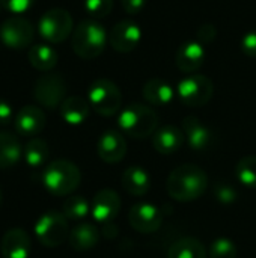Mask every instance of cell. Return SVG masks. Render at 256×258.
<instances>
[{"instance_id": "obj_38", "label": "cell", "mask_w": 256, "mask_h": 258, "mask_svg": "<svg viewBox=\"0 0 256 258\" xmlns=\"http://www.w3.org/2000/svg\"><path fill=\"white\" fill-rule=\"evenodd\" d=\"M0 204H2V190H0Z\"/></svg>"}, {"instance_id": "obj_10", "label": "cell", "mask_w": 256, "mask_h": 258, "mask_svg": "<svg viewBox=\"0 0 256 258\" xmlns=\"http://www.w3.org/2000/svg\"><path fill=\"white\" fill-rule=\"evenodd\" d=\"M35 36L33 26L23 17H11L0 26V38L3 44L12 50H21L32 44Z\"/></svg>"}, {"instance_id": "obj_18", "label": "cell", "mask_w": 256, "mask_h": 258, "mask_svg": "<svg viewBox=\"0 0 256 258\" xmlns=\"http://www.w3.org/2000/svg\"><path fill=\"white\" fill-rule=\"evenodd\" d=\"M184 139V132L177 125H163L152 135V147L157 153L169 156L183 147Z\"/></svg>"}, {"instance_id": "obj_19", "label": "cell", "mask_w": 256, "mask_h": 258, "mask_svg": "<svg viewBox=\"0 0 256 258\" xmlns=\"http://www.w3.org/2000/svg\"><path fill=\"white\" fill-rule=\"evenodd\" d=\"M183 132L190 148L195 151H204L211 144L213 135L210 128L193 115H189L183 119Z\"/></svg>"}, {"instance_id": "obj_26", "label": "cell", "mask_w": 256, "mask_h": 258, "mask_svg": "<svg viewBox=\"0 0 256 258\" xmlns=\"http://www.w3.org/2000/svg\"><path fill=\"white\" fill-rule=\"evenodd\" d=\"M167 258H207V251L198 239L183 237L170 246Z\"/></svg>"}, {"instance_id": "obj_8", "label": "cell", "mask_w": 256, "mask_h": 258, "mask_svg": "<svg viewBox=\"0 0 256 258\" xmlns=\"http://www.w3.org/2000/svg\"><path fill=\"white\" fill-rule=\"evenodd\" d=\"M72 27V17L63 8H51L45 11L38 23L39 35L51 44L65 41L71 35Z\"/></svg>"}, {"instance_id": "obj_36", "label": "cell", "mask_w": 256, "mask_h": 258, "mask_svg": "<svg viewBox=\"0 0 256 258\" xmlns=\"http://www.w3.org/2000/svg\"><path fill=\"white\" fill-rule=\"evenodd\" d=\"M121 5L127 14L134 15L143 11V8L146 6V0H121Z\"/></svg>"}, {"instance_id": "obj_17", "label": "cell", "mask_w": 256, "mask_h": 258, "mask_svg": "<svg viewBox=\"0 0 256 258\" xmlns=\"http://www.w3.org/2000/svg\"><path fill=\"white\" fill-rule=\"evenodd\" d=\"M0 251L5 258H29L32 252L29 234L21 228L6 231L0 243Z\"/></svg>"}, {"instance_id": "obj_11", "label": "cell", "mask_w": 256, "mask_h": 258, "mask_svg": "<svg viewBox=\"0 0 256 258\" xmlns=\"http://www.w3.org/2000/svg\"><path fill=\"white\" fill-rule=\"evenodd\" d=\"M142 41V29L137 23L131 20H122L113 24L110 35H109V44L110 47L118 53H130L137 48V45Z\"/></svg>"}, {"instance_id": "obj_22", "label": "cell", "mask_w": 256, "mask_h": 258, "mask_svg": "<svg viewBox=\"0 0 256 258\" xmlns=\"http://www.w3.org/2000/svg\"><path fill=\"white\" fill-rule=\"evenodd\" d=\"M143 98L152 106H167L172 103L175 97V91L172 85L163 79H149L142 88Z\"/></svg>"}, {"instance_id": "obj_6", "label": "cell", "mask_w": 256, "mask_h": 258, "mask_svg": "<svg viewBox=\"0 0 256 258\" xmlns=\"http://www.w3.org/2000/svg\"><path fill=\"white\" fill-rule=\"evenodd\" d=\"M68 219L63 213L51 210L44 213L35 224V236L41 245L47 248H57L69 237Z\"/></svg>"}, {"instance_id": "obj_7", "label": "cell", "mask_w": 256, "mask_h": 258, "mask_svg": "<svg viewBox=\"0 0 256 258\" xmlns=\"http://www.w3.org/2000/svg\"><path fill=\"white\" fill-rule=\"evenodd\" d=\"M177 94L187 107H202L213 98L214 85L213 80L204 74H189L180 80Z\"/></svg>"}, {"instance_id": "obj_4", "label": "cell", "mask_w": 256, "mask_h": 258, "mask_svg": "<svg viewBox=\"0 0 256 258\" xmlns=\"http://www.w3.org/2000/svg\"><path fill=\"white\" fill-rule=\"evenodd\" d=\"M81 181L80 169L69 160L59 159L50 162L42 174V184L44 187L56 197H66L71 195Z\"/></svg>"}, {"instance_id": "obj_35", "label": "cell", "mask_w": 256, "mask_h": 258, "mask_svg": "<svg viewBox=\"0 0 256 258\" xmlns=\"http://www.w3.org/2000/svg\"><path fill=\"white\" fill-rule=\"evenodd\" d=\"M216 38V27L210 23L202 24L198 29V35H196V41H199L201 44H208Z\"/></svg>"}, {"instance_id": "obj_29", "label": "cell", "mask_w": 256, "mask_h": 258, "mask_svg": "<svg viewBox=\"0 0 256 258\" xmlns=\"http://www.w3.org/2000/svg\"><path fill=\"white\" fill-rule=\"evenodd\" d=\"M235 175L243 186L256 189V156L243 157L235 166Z\"/></svg>"}, {"instance_id": "obj_2", "label": "cell", "mask_w": 256, "mask_h": 258, "mask_svg": "<svg viewBox=\"0 0 256 258\" xmlns=\"http://www.w3.org/2000/svg\"><path fill=\"white\" fill-rule=\"evenodd\" d=\"M109 42V35L106 29L94 18L80 21L71 38V45L74 53L86 60L98 57Z\"/></svg>"}, {"instance_id": "obj_39", "label": "cell", "mask_w": 256, "mask_h": 258, "mask_svg": "<svg viewBox=\"0 0 256 258\" xmlns=\"http://www.w3.org/2000/svg\"><path fill=\"white\" fill-rule=\"evenodd\" d=\"M2 9H3V6H2V2H0V11H2Z\"/></svg>"}, {"instance_id": "obj_5", "label": "cell", "mask_w": 256, "mask_h": 258, "mask_svg": "<svg viewBox=\"0 0 256 258\" xmlns=\"http://www.w3.org/2000/svg\"><path fill=\"white\" fill-rule=\"evenodd\" d=\"M91 107L101 116H113L122 104V94L116 83L109 79H97L88 91Z\"/></svg>"}, {"instance_id": "obj_20", "label": "cell", "mask_w": 256, "mask_h": 258, "mask_svg": "<svg viewBox=\"0 0 256 258\" xmlns=\"http://www.w3.org/2000/svg\"><path fill=\"white\" fill-rule=\"evenodd\" d=\"M69 245L74 251L86 252L94 249L100 242V231L91 222H78L69 233Z\"/></svg>"}, {"instance_id": "obj_30", "label": "cell", "mask_w": 256, "mask_h": 258, "mask_svg": "<svg viewBox=\"0 0 256 258\" xmlns=\"http://www.w3.org/2000/svg\"><path fill=\"white\" fill-rule=\"evenodd\" d=\"M210 258H237V246L231 239L219 237L216 239L208 249Z\"/></svg>"}, {"instance_id": "obj_14", "label": "cell", "mask_w": 256, "mask_h": 258, "mask_svg": "<svg viewBox=\"0 0 256 258\" xmlns=\"http://www.w3.org/2000/svg\"><path fill=\"white\" fill-rule=\"evenodd\" d=\"M97 153L106 163H119L127 154V142L119 132L107 130L97 142Z\"/></svg>"}, {"instance_id": "obj_27", "label": "cell", "mask_w": 256, "mask_h": 258, "mask_svg": "<svg viewBox=\"0 0 256 258\" xmlns=\"http://www.w3.org/2000/svg\"><path fill=\"white\" fill-rule=\"evenodd\" d=\"M23 154H24V159H26L29 166L38 168V166H42L48 160L50 148H48V144L44 139L32 138L26 144V147L23 150Z\"/></svg>"}, {"instance_id": "obj_15", "label": "cell", "mask_w": 256, "mask_h": 258, "mask_svg": "<svg viewBox=\"0 0 256 258\" xmlns=\"http://www.w3.org/2000/svg\"><path fill=\"white\" fill-rule=\"evenodd\" d=\"M207 59V51L204 48V44L199 41H187L181 44V47L177 51L175 63L180 71L186 74H195Z\"/></svg>"}, {"instance_id": "obj_3", "label": "cell", "mask_w": 256, "mask_h": 258, "mask_svg": "<svg viewBox=\"0 0 256 258\" xmlns=\"http://www.w3.org/2000/svg\"><path fill=\"white\" fill-rule=\"evenodd\" d=\"M118 124L127 136L134 139H145L157 132L158 116L149 106L133 103L122 109L118 116Z\"/></svg>"}, {"instance_id": "obj_28", "label": "cell", "mask_w": 256, "mask_h": 258, "mask_svg": "<svg viewBox=\"0 0 256 258\" xmlns=\"http://www.w3.org/2000/svg\"><path fill=\"white\" fill-rule=\"evenodd\" d=\"M62 213L68 221H75V222H83V219L91 213V204L84 197L74 195L68 197L63 201L62 206Z\"/></svg>"}, {"instance_id": "obj_24", "label": "cell", "mask_w": 256, "mask_h": 258, "mask_svg": "<svg viewBox=\"0 0 256 258\" xmlns=\"http://www.w3.org/2000/svg\"><path fill=\"white\" fill-rule=\"evenodd\" d=\"M23 147L18 138L8 132H0V169L12 168L18 163Z\"/></svg>"}, {"instance_id": "obj_33", "label": "cell", "mask_w": 256, "mask_h": 258, "mask_svg": "<svg viewBox=\"0 0 256 258\" xmlns=\"http://www.w3.org/2000/svg\"><path fill=\"white\" fill-rule=\"evenodd\" d=\"M2 2V6L3 9L18 15V14H24L26 11H29L35 0H0Z\"/></svg>"}, {"instance_id": "obj_31", "label": "cell", "mask_w": 256, "mask_h": 258, "mask_svg": "<svg viewBox=\"0 0 256 258\" xmlns=\"http://www.w3.org/2000/svg\"><path fill=\"white\" fill-rule=\"evenodd\" d=\"M113 9V0H84V11L94 18H104Z\"/></svg>"}, {"instance_id": "obj_23", "label": "cell", "mask_w": 256, "mask_h": 258, "mask_svg": "<svg viewBox=\"0 0 256 258\" xmlns=\"http://www.w3.org/2000/svg\"><path fill=\"white\" fill-rule=\"evenodd\" d=\"M91 104L86 98L80 95L66 97L65 101L60 104V116L69 125H80L89 116Z\"/></svg>"}, {"instance_id": "obj_1", "label": "cell", "mask_w": 256, "mask_h": 258, "mask_svg": "<svg viewBox=\"0 0 256 258\" xmlns=\"http://www.w3.org/2000/svg\"><path fill=\"white\" fill-rule=\"evenodd\" d=\"M208 187L207 172L193 163H184L175 168L166 181V189L170 198L180 203L199 200Z\"/></svg>"}, {"instance_id": "obj_25", "label": "cell", "mask_w": 256, "mask_h": 258, "mask_svg": "<svg viewBox=\"0 0 256 258\" xmlns=\"http://www.w3.org/2000/svg\"><path fill=\"white\" fill-rule=\"evenodd\" d=\"M29 62L38 71H50L57 63V53L47 44H36L29 48Z\"/></svg>"}, {"instance_id": "obj_12", "label": "cell", "mask_w": 256, "mask_h": 258, "mask_svg": "<svg viewBox=\"0 0 256 258\" xmlns=\"http://www.w3.org/2000/svg\"><path fill=\"white\" fill-rule=\"evenodd\" d=\"M161 212L151 203H137L128 212V222L131 228L140 234L155 233L161 227Z\"/></svg>"}, {"instance_id": "obj_32", "label": "cell", "mask_w": 256, "mask_h": 258, "mask_svg": "<svg viewBox=\"0 0 256 258\" xmlns=\"http://www.w3.org/2000/svg\"><path fill=\"white\" fill-rule=\"evenodd\" d=\"M214 197L222 204H232L237 200V192H235V189L232 186L225 184V183H220L214 189Z\"/></svg>"}, {"instance_id": "obj_21", "label": "cell", "mask_w": 256, "mask_h": 258, "mask_svg": "<svg viewBox=\"0 0 256 258\" xmlns=\"http://www.w3.org/2000/svg\"><path fill=\"white\" fill-rule=\"evenodd\" d=\"M124 190L133 197H143L149 192L151 178L146 169L140 166H128L121 178Z\"/></svg>"}, {"instance_id": "obj_16", "label": "cell", "mask_w": 256, "mask_h": 258, "mask_svg": "<svg viewBox=\"0 0 256 258\" xmlns=\"http://www.w3.org/2000/svg\"><path fill=\"white\" fill-rule=\"evenodd\" d=\"M45 127V115L41 107L27 104L15 115V130L21 136H36Z\"/></svg>"}, {"instance_id": "obj_9", "label": "cell", "mask_w": 256, "mask_h": 258, "mask_svg": "<svg viewBox=\"0 0 256 258\" xmlns=\"http://www.w3.org/2000/svg\"><path fill=\"white\" fill-rule=\"evenodd\" d=\"M35 100L45 109H56L66 98V82L57 73H45L41 76L33 86Z\"/></svg>"}, {"instance_id": "obj_37", "label": "cell", "mask_w": 256, "mask_h": 258, "mask_svg": "<svg viewBox=\"0 0 256 258\" xmlns=\"http://www.w3.org/2000/svg\"><path fill=\"white\" fill-rule=\"evenodd\" d=\"M12 119V107L11 104L0 98V125H8Z\"/></svg>"}, {"instance_id": "obj_34", "label": "cell", "mask_w": 256, "mask_h": 258, "mask_svg": "<svg viewBox=\"0 0 256 258\" xmlns=\"http://www.w3.org/2000/svg\"><path fill=\"white\" fill-rule=\"evenodd\" d=\"M241 51L249 56V57H256V30L247 32L243 38H241Z\"/></svg>"}, {"instance_id": "obj_13", "label": "cell", "mask_w": 256, "mask_h": 258, "mask_svg": "<svg viewBox=\"0 0 256 258\" xmlns=\"http://www.w3.org/2000/svg\"><path fill=\"white\" fill-rule=\"evenodd\" d=\"M122 201L119 195L112 189L100 190L91 203V215L98 224H112L121 210Z\"/></svg>"}]
</instances>
